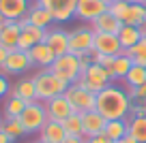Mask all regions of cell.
Listing matches in <instances>:
<instances>
[{"label": "cell", "instance_id": "obj_34", "mask_svg": "<svg viewBox=\"0 0 146 143\" xmlns=\"http://www.w3.org/2000/svg\"><path fill=\"white\" fill-rule=\"evenodd\" d=\"M11 88H13V85L9 83V79L5 77V73H0V98H7L11 94Z\"/></svg>", "mask_w": 146, "mask_h": 143}, {"label": "cell", "instance_id": "obj_7", "mask_svg": "<svg viewBox=\"0 0 146 143\" xmlns=\"http://www.w3.org/2000/svg\"><path fill=\"white\" fill-rule=\"evenodd\" d=\"M92 43H95V30L90 26H80L69 32V51L78 58H86L95 51Z\"/></svg>", "mask_w": 146, "mask_h": 143}, {"label": "cell", "instance_id": "obj_4", "mask_svg": "<svg viewBox=\"0 0 146 143\" xmlns=\"http://www.w3.org/2000/svg\"><path fill=\"white\" fill-rule=\"evenodd\" d=\"M32 79H35V90H36V100L39 103H47V100L56 98V96L64 94L69 88L64 81L54 77L50 71H39Z\"/></svg>", "mask_w": 146, "mask_h": 143}, {"label": "cell", "instance_id": "obj_22", "mask_svg": "<svg viewBox=\"0 0 146 143\" xmlns=\"http://www.w3.org/2000/svg\"><path fill=\"white\" fill-rule=\"evenodd\" d=\"M39 139H45V141H52V143H62L67 139V130H64L62 122L47 120L45 126L41 128V133H39Z\"/></svg>", "mask_w": 146, "mask_h": 143}, {"label": "cell", "instance_id": "obj_20", "mask_svg": "<svg viewBox=\"0 0 146 143\" xmlns=\"http://www.w3.org/2000/svg\"><path fill=\"white\" fill-rule=\"evenodd\" d=\"M28 19H30V26H36V28H43V30H47V28H52L54 26V17H52V13L45 9V7H41V5H32L30 9H28Z\"/></svg>", "mask_w": 146, "mask_h": 143}, {"label": "cell", "instance_id": "obj_24", "mask_svg": "<svg viewBox=\"0 0 146 143\" xmlns=\"http://www.w3.org/2000/svg\"><path fill=\"white\" fill-rule=\"evenodd\" d=\"M131 66H133V58H129L125 51L120 56H114V64H112V68H110L112 79H125L127 73L131 71Z\"/></svg>", "mask_w": 146, "mask_h": 143}, {"label": "cell", "instance_id": "obj_18", "mask_svg": "<svg viewBox=\"0 0 146 143\" xmlns=\"http://www.w3.org/2000/svg\"><path fill=\"white\" fill-rule=\"evenodd\" d=\"M45 34H47V30H43V28L26 26V28L22 30V34H19L17 49H22V51H30L36 43H43V41H45Z\"/></svg>", "mask_w": 146, "mask_h": 143}, {"label": "cell", "instance_id": "obj_8", "mask_svg": "<svg viewBox=\"0 0 146 143\" xmlns=\"http://www.w3.org/2000/svg\"><path fill=\"white\" fill-rule=\"evenodd\" d=\"M47 120H50V117H47V111H45V103H39V100L26 105V109H24L22 115H19V122H22L26 134L41 133V128L45 126Z\"/></svg>", "mask_w": 146, "mask_h": 143}, {"label": "cell", "instance_id": "obj_40", "mask_svg": "<svg viewBox=\"0 0 146 143\" xmlns=\"http://www.w3.org/2000/svg\"><path fill=\"white\" fill-rule=\"evenodd\" d=\"M5 24H7V19H5V17H2V15H0V28L5 26Z\"/></svg>", "mask_w": 146, "mask_h": 143}, {"label": "cell", "instance_id": "obj_19", "mask_svg": "<svg viewBox=\"0 0 146 143\" xmlns=\"http://www.w3.org/2000/svg\"><path fill=\"white\" fill-rule=\"evenodd\" d=\"M19 34H22V28H19V24L13 22V19H7V24L0 28V45H2V47H7L9 51L17 49Z\"/></svg>", "mask_w": 146, "mask_h": 143}, {"label": "cell", "instance_id": "obj_17", "mask_svg": "<svg viewBox=\"0 0 146 143\" xmlns=\"http://www.w3.org/2000/svg\"><path fill=\"white\" fill-rule=\"evenodd\" d=\"M28 9H30L28 0H0V15L5 19L17 22L28 13Z\"/></svg>", "mask_w": 146, "mask_h": 143}, {"label": "cell", "instance_id": "obj_31", "mask_svg": "<svg viewBox=\"0 0 146 143\" xmlns=\"http://www.w3.org/2000/svg\"><path fill=\"white\" fill-rule=\"evenodd\" d=\"M125 85L127 88H137V85H142L146 81V66H137V64H133L131 71L127 73V77H125Z\"/></svg>", "mask_w": 146, "mask_h": 143}, {"label": "cell", "instance_id": "obj_21", "mask_svg": "<svg viewBox=\"0 0 146 143\" xmlns=\"http://www.w3.org/2000/svg\"><path fill=\"white\" fill-rule=\"evenodd\" d=\"M90 28L95 32H103V34H118L120 28H123V24H120L118 19L108 11V13L99 15L95 22H90Z\"/></svg>", "mask_w": 146, "mask_h": 143}, {"label": "cell", "instance_id": "obj_27", "mask_svg": "<svg viewBox=\"0 0 146 143\" xmlns=\"http://www.w3.org/2000/svg\"><path fill=\"white\" fill-rule=\"evenodd\" d=\"M116 36H118L120 45H123V49L127 51V49H131L133 45L142 39V32H140V28H137V26H123Z\"/></svg>", "mask_w": 146, "mask_h": 143}, {"label": "cell", "instance_id": "obj_30", "mask_svg": "<svg viewBox=\"0 0 146 143\" xmlns=\"http://www.w3.org/2000/svg\"><path fill=\"white\" fill-rule=\"evenodd\" d=\"M0 128L5 130V133L9 134L11 139H22L24 134H26V130H24V126H22V122H19V117H7V120H2Z\"/></svg>", "mask_w": 146, "mask_h": 143}, {"label": "cell", "instance_id": "obj_45", "mask_svg": "<svg viewBox=\"0 0 146 143\" xmlns=\"http://www.w3.org/2000/svg\"><path fill=\"white\" fill-rule=\"evenodd\" d=\"M0 124H2V115H0Z\"/></svg>", "mask_w": 146, "mask_h": 143}, {"label": "cell", "instance_id": "obj_2", "mask_svg": "<svg viewBox=\"0 0 146 143\" xmlns=\"http://www.w3.org/2000/svg\"><path fill=\"white\" fill-rule=\"evenodd\" d=\"M47 71L54 77H58L60 81H64L67 85H71V83H75V81L80 79V75H82V71H84V64H82V58H78L75 54L69 51V54H64V56H58Z\"/></svg>", "mask_w": 146, "mask_h": 143}, {"label": "cell", "instance_id": "obj_29", "mask_svg": "<svg viewBox=\"0 0 146 143\" xmlns=\"http://www.w3.org/2000/svg\"><path fill=\"white\" fill-rule=\"evenodd\" d=\"M67 134L71 137H84V122H82V113H71L67 120L62 122Z\"/></svg>", "mask_w": 146, "mask_h": 143}, {"label": "cell", "instance_id": "obj_39", "mask_svg": "<svg viewBox=\"0 0 146 143\" xmlns=\"http://www.w3.org/2000/svg\"><path fill=\"white\" fill-rule=\"evenodd\" d=\"M116 143H140V141H137V139H133V137H131V134H129V133H127V134H125V137H123V139H120V141H116Z\"/></svg>", "mask_w": 146, "mask_h": 143}, {"label": "cell", "instance_id": "obj_15", "mask_svg": "<svg viewBox=\"0 0 146 143\" xmlns=\"http://www.w3.org/2000/svg\"><path fill=\"white\" fill-rule=\"evenodd\" d=\"M28 54H30V58H32V64L39 66V68H43V71H47L56 60V54L52 51V47L45 43V41H43V43H36Z\"/></svg>", "mask_w": 146, "mask_h": 143}, {"label": "cell", "instance_id": "obj_1", "mask_svg": "<svg viewBox=\"0 0 146 143\" xmlns=\"http://www.w3.org/2000/svg\"><path fill=\"white\" fill-rule=\"evenodd\" d=\"M97 111L105 117V120H127L129 111H131V98L120 85L110 83L97 94Z\"/></svg>", "mask_w": 146, "mask_h": 143}, {"label": "cell", "instance_id": "obj_42", "mask_svg": "<svg viewBox=\"0 0 146 143\" xmlns=\"http://www.w3.org/2000/svg\"><path fill=\"white\" fill-rule=\"evenodd\" d=\"M103 2H105V5H112V2H114V0H103Z\"/></svg>", "mask_w": 146, "mask_h": 143}, {"label": "cell", "instance_id": "obj_6", "mask_svg": "<svg viewBox=\"0 0 146 143\" xmlns=\"http://www.w3.org/2000/svg\"><path fill=\"white\" fill-rule=\"evenodd\" d=\"M64 96H67V100L71 103V107H73L75 113H86V111H92V109L97 107V94L90 92L88 88H84L78 81L67 88Z\"/></svg>", "mask_w": 146, "mask_h": 143}, {"label": "cell", "instance_id": "obj_38", "mask_svg": "<svg viewBox=\"0 0 146 143\" xmlns=\"http://www.w3.org/2000/svg\"><path fill=\"white\" fill-rule=\"evenodd\" d=\"M13 141H15V139H11L9 134L5 133V130L0 128V143H13Z\"/></svg>", "mask_w": 146, "mask_h": 143}, {"label": "cell", "instance_id": "obj_16", "mask_svg": "<svg viewBox=\"0 0 146 143\" xmlns=\"http://www.w3.org/2000/svg\"><path fill=\"white\" fill-rule=\"evenodd\" d=\"M82 122H84V137L86 139L95 137V134H101L105 130V124H108V120H105L97 109L82 113Z\"/></svg>", "mask_w": 146, "mask_h": 143}, {"label": "cell", "instance_id": "obj_10", "mask_svg": "<svg viewBox=\"0 0 146 143\" xmlns=\"http://www.w3.org/2000/svg\"><path fill=\"white\" fill-rule=\"evenodd\" d=\"M110 5H105L103 0H78L75 5V19L80 22H95L99 15L108 13Z\"/></svg>", "mask_w": 146, "mask_h": 143}, {"label": "cell", "instance_id": "obj_9", "mask_svg": "<svg viewBox=\"0 0 146 143\" xmlns=\"http://www.w3.org/2000/svg\"><path fill=\"white\" fill-rule=\"evenodd\" d=\"M35 2L45 7L52 13L56 24H67L75 17V5H78V0H35Z\"/></svg>", "mask_w": 146, "mask_h": 143}, {"label": "cell", "instance_id": "obj_41", "mask_svg": "<svg viewBox=\"0 0 146 143\" xmlns=\"http://www.w3.org/2000/svg\"><path fill=\"white\" fill-rule=\"evenodd\" d=\"M35 143H52V141H45V139H39V141H35Z\"/></svg>", "mask_w": 146, "mask_h": 143}, {"label": "cell", "instance_id": "obj_23", "mask_svg": "<svg viewBox=\"0 0 146 143\" xmlns=\"http://www.w3.org/2000/svg\"><path fill=\"white\" fill-rule=\"evenodd\" d=\"M11 94L13 96H19L26 103H36V90H35V79L32 77H26V79H19L17 83L11 88Z\"/></svg>", "mask_w": 146, "mask_h": 143}, {"label": "cell", "instance_id": "obj_25", "mask_svg": "<svg viewBox=\"0 0 146 143\" xmlns=\"http://www.w3.org/2000/svg\"><path fill=\"white\" fill-rule=\"evenodd\" d=\"M127 133H129V122L127 120H110L105 124V130H103V134L114 143L120 141Z\"/></svg>", "mask_w": 146, "mask_h": 143}, {"label": "cell", "instance_id": "obj_37", "mask_svg": "<svg viewBox=\"0 0 146 143\" xmlns=\"http://www.w3.org/2000/svg\"><path fill=\"white\" fill-rule=\"evenodd\" d=\"M62 143H86V137H71V134H67V139Z\"/></svg>", "mask_w": 146, "mask_h": 143}, {"label": "cell", "instance_id": "obj_12", "mask_svg": "<svg viewBox=\"0 0 146 143\" xmlns=\"http://www.w3.org/2000/svg\"><path fill=\"white\" fill-rule=\"evenodd\" d=\"M92 49L97 54H105V56H120L123 54V45H120L116 34H103V32H95V43Z\"/></svg>", "mask_w": 146, "mask_h": 143}, {"label": "cell", "instance_id": "obj_13", "mask_svg": "<svg viewBox=\"0 0 146 143\" xmlns=\"http://www.w3.org/2000/svg\"><path fill=\"white\" fill-rule=\"evenodd\" d=\"M45 43L52 47V51L56 54V58H58V56L69 54V32L64 30V28H58V26L47 28Z\"/></svg>", "mask_w": 146, "mask_h": 143}, {"label": "cell", "instance_id": "obj_33", "mask_svg": "<svg viewBox=\"0 0 146 143\" xmlns=\"http://www.w3.org/2000/svg\"><path fill=\"white\" fill-rule=\"evenodd\" d=\"M125 54H127L129 58H144L146 60V36H142V39L133 45L131 49H127Z\"/></svg>", "mask_w": 146, "mask_h": 143}, {"label": "cell", "instance_id": "obj_26", "mask_svg": "<svg viewBox=\"0 0 146 143\" xmlns=\"http://www.w3.org/2000/svg\"><path fill=\"white\" fill-rule=\"evenodd\" d=\"M26 105H30V103H26V100H22L19 96H13V94H9L7 96V100H5V109H2V117H19L22 115V111L26 109Z\"/></svg>", "mask_w": 146, "mask_h": 143}, {"label": "cell", "instance_id": "obj_32", "mask_svg": "<svg viewBox=\"0 0 146 143\" xmlns=\"http://www.w3.org/2000/svg\"><path fill=\"white\" fill-rule=\"evenodd\" d=\"M127 94L131 98V103H144L146 105V81L142 85H137V88H127Z\"/></svg>", "mask_w": 146, "mask_h": 143}, {"label": "cell", "instance_id": "obj_35", "mask_svg": "<svg viewBox=\"0 0 146 143\" xmlns=\"http://www.w3.org/2000/svg\"><path fill=\"white\" fill-rule=\"evenodd\" d=\"M86 143H114V141H110V139L101 133V134H95V137H88Z\"/></svg>", "mask_w": 146, "mask_h": 143}, {"label": "cell", "instance_id": "obj_43", "mask_svg": "<svg viewBox=\"0 0 146 143\" xmlns=\"http://www.w3.org/2000/svg\"><path fill=\"white\" fill-rule=\"evenodd\" d=\"M125 2H137V0H125Z\"/></svg>", "mask_w": 146, "mask_h": 143}, {"label": "cell", "instance_id": "obj_11", "mask_svg": "<svg viewBox=\"0 0 146 143\" xmlns=\"http://www.w3.org/2000/svg\"><path fill=\"white\" fill-rule=\"evenodd\" d=\"M35 66L32 64V58L28 51H22V49H13L9 51V58H7V64L2 68L5 75H19V73H26Z\"/></svg>", "mask_w": 146, "mask_h": 143}, {"label": "cell", "instance_id": "obj_5", "mask_svg": "<svg viewBox=\"0 0 146 143\" xmlns=\"http://www.w3.org/2000/svg\"><path fill=\"white\" fill-rule=\"evenodd\" d=\"M112 81H114V79H112V73H110L108 68H103V66H99V64L90 62L88 66H84V71H82V75H80L78 83H82L84 88H88L90 92L99 94L101 90L108 88Z\"/></svg>", "mask_w": 146, "mask_h": 143}, {"label": "cell", "instance_id": "obj_3", "mask_svg": "<svg viewBox=\"0 0 146 143\" xmlns=\"http://www.w3.org/2000/svg\"><path fill=\"white\" fill-rule=\"evenodd\" d=\"M110 13L114 15L123 26H142L146 22V5H142V2L114 0L110 5Z\"/></svg>", "mask_w": 146, "mask_h": 143}, {"label": "cell", "instance_id": "obj_36", "mask_svg": "<svg viewBox=\"0 0 146 143\" xmlns=\"http://www.w3.org/2000/svg\"><path fill=\"white\" fill-rule=\"evenodd\" d=\"M7 58H9V49L0 45V73H2V68H5V64H7Z\"/></svg>", "mask_w": 146, "mask_h": 143}, {"label": "cell", "instance_id": "obj_44", "mask_svg": "<svg viewBox=\"0 0 146 143\" xmlns=\"http://www.w3.org/2000/svg\"><path fill=\"white\" fill-rule=\"evenodd\" d=\"M137 2H142V5H146V0H137Z\"/></svg>", "mask_w": 146, "mask_h": 143}, {"label": "cell", "instance_id": "obj_28", "mask_svg": "<svg viewBox=\"0 0 146 143\" xmlns=\"http://www.w3.org/2000/svg\"><path fill=\"white\" fill-rule=\"evenodd\" d=\"M127 122H129V134L140 143H146V115L129 117Z\"/></svg>", "mask_w": 146, "mask_h": 143}, {"label": "cell", "instance_id": "obj_14", "mask_svg": "<svg viewBox=\"0 0 146 143\" xmlns=\"http://www.w3.org/2000/svg\"><path fill=\"white\" fill-rule=\"evenodd\" d=\"M45 111H47V117H50V120H56V122H64L71 113H75L64 94H60V96H56V98L47 100V103H45Z\"/></svg>", "mask_w": 146, "mask_h": 143}]
</instances>
